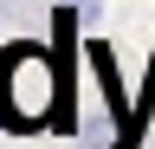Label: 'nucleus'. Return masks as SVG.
I'll list each match as a JSON object with an SVG mask.
<instances>
[{
    "instance_id": "nucleus-1",
    "label": "nucleus",
    "mask_w": 155,
    "mask_h": 149,
    "mask_svg": "<svg viewBox=\"0 0 155 149\" xmlns=\"http://www.w3.org/2000/svg\"><path fill=\"white\" fill-rule=\"evenodd\" d=\"M58 97H65V71L52 65L45 46L13 39L7 52H0V130H13V136H39V130L52 123Z\"/></svg>"
},
{
    "instance_id": "nucleus-3",
    "label": "nucleus",
    "mask_w": 155,
    "mask_h": 149,
    "mask_svg": "<svg viewBox=\"0 0 155 149\" xmlns=\"http://www.w3.org/2000/svg\"><path fill=\"white\" fill-rule=\"evenodd\" d=\"M19 7H32V0H0V13H19Z\"/></svg>"
},
{
    "instance_id": "nucleus-2",
    "label": "nucleus",
    "mask_w": 155,
    "mask_h": 149,
    "mask_svg": "<svg viewBox=\"0 0 155 149\" xmlns=\"http://www.w3.org/2000/svg\"><path fill=\"white\" fill-rule=\"evenodd\" d=\"M71 13H84V26H97V13H104V0H65Z\"/></svg>"
}]
</instances>
